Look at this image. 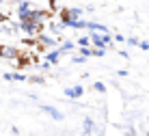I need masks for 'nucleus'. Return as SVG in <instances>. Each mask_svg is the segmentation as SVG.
Segmentation results:
<instances>
[{"label":"nucleus","mask_w":149,"mask_h":136,"mask_svg":"<svg viewBox=\"0 0 149 136\" xmlns=\"http://www.w3.org/2000/svg\"><path fill=\"white\" fill-rule=\"evenodd\" d=\"M89 37H91V45H95V48H112V45H115L112 43L115 39H112L108 33H95V30H91Z\"/></svg>","instance_id":"1"},{"label":"nucleus","mask_w":149,"mask_h":136,"mask_svg":"<svg viewBox=\"0 0 149 136\" xmlns=\"http://www.w3.org/2000/svg\"><path fill=\"white\" fill-rule=\"evenodd\" d=\"M43 26L45 24H37V22H33V20H24V22H19V30L30 35V37H35V35H39L41 30H43Z\"/></svg>","instance_id":"2"},{"label":"nucleus","mask_w":149,"mask_h":136,"mask_svg":"<svg viewBox=\"0 0 149 136\" xmlns=\"http://www.w3.org/2000/svg\"><path fill=\"white\" fill-rule=\"evenodd\" d=\"M39 110L41 112H45L50 119H54V121H65V112H61L56 106H52V104H39Z\"/></svg>","instance_id":"3"},{"label":"nucleus","mask_w":149,"mask_h":136,"mask_svg":"<svg viewBox=\"0 0 149 136\" xmlns=\"http://www.w3.org/2000/svg\"><path fill=\"white\" fill-rule=\"evenodd\" d=\"M30 9H33V2H30V0H22V2L17 4V20L19 22H24V20L30 17Z\"/></svg>","instance_id":"4"},{"label":"nucleus","mask_w":149,"mask_h":136,"mask_svg":"<svg viewBox=\"0 0 149 136\" xmlns=\"http://www.w3.org/2000/svg\"><path fill=\"white\" fill-rule=\"evenodd\" d=\"M63 95H65V97H69V99H80L82 95H84V86H82V84H74V86H65Z\"/></svg>","instance_id":"5"},{"label":"nucleus","mask_w":149,"mask_h":136,"mask_svg":"<svg viewBox=\"0 0 149 136\" xmlns=\"http://www.w3.org/2000/svg\"><path fill=\"white\" fill-rule=\"evenodd\" d=\"M19 56V52L13 48V45H0V59H4V61H15Z\"/></svg>","instance_id":"6"},{"label":"nucleus","mask_w":149,"mask_h":136,"mask_svg":"<svg viewBox=\"0 0 149 136\" xmlns=\"http://www.w3.org/2000/svg\"><path fill=\"white\" fill-rule=\"evenodd\" d=\"M95 130H97V125L91 117L82 119V136H95Z\"/></svg>","instance_id":"7"},{"label":"nucleus","mask_w":149,"mask_h":136,"mask_svg":"<svg viewBox=\"0 0 149 136\" xmlns=\"http://www.w3.org/2000/svg\"><path fill=\"white\" fill-rule=\"evenodd\" d=\"M37 41L41 45H48V48H54V45H56V39L52 37V35H43V33L37 35Z\"/></svg>","instance_id":"8"},{"label":"nucleus","mask_w":149,"mask_h":136,"mask_svg":"<svg viewBox=\"0 0 149 136\" xmlns=\"http://www.w3.org/2000/svg\"><path fill=\"white\" fill-rule=\"evenodd\" d=\"M2 78H4V80H9V82H24L28 76L19 74V71H7V74H4Z\"/></svg>","instance_id":"9"},{"label":"nucleus","mask_w":149,"mask_h":136,"mask_svg":"<svg viewBox=\"0 0 149 136\" xmlns=\"http://www.w3.org/2000/svg\"><path fill=\"white\" fill-rule=\"evenodd\" d=\"M61 56H63V52H61V48H56V50H50L48 54H45V61H48L50 65H56Z\"/></svg>","instance_id":"10"},{"label":"nucleus","mask_w":149,"mask_h":136,"mask_svg":"<svg viewBox=\"0 0 149 136\" xmlns=\"http://www.w3.org/2000/svg\"><path fill=\"white\" fill-rule=\"evenodd\" d=\"M65 13H67L69 17H82L84 9H80V7H69V9H65Z\"/></svg>","instance_id":"11"},{"label":"nucleus","mask_w":149,"mask_h":136,"mask_svg":"<svg viewBox=\"0 0 149 136\" xmlns=\"http://www.w3.org/2000/svg\"><path fill=\"white\" fill-rule=\"evenodd\" d=\"M26 80L30 82V84H45V78L43 76H28Z\"/></svg>","instance_id":"12"},{"label":"nucleus","mask_w":149,"mask_h":136,"mask_svg":"<svg viewBox=\"0 0 149 136\" xmlns=\"http://www.w3.org/2000/svg\"><path fill=\"white\" fill-rule=\"evenodd\" d=\"M74 48H76V41H65V43L61 45V52L65 54V52H71Z\"/></svg>","instance_id":"13"},{"label":"nucleus","mask_w":149,"mask_h":136,"mask_svg":"<svg viewBox=\"0 0 149 136\" xmlns=\"http://www.w3.org/2000/svg\"><path fill=\"white\" fill-rule=\"evenodd\" d=\"M80 54L84 56V59H89V56H93V50H91V45H80Z\"/></svg>","instance_id":"14"},{"label":"nucleus","mask_w":149,"mask_h":136,"mask_svg":"<svg viewBox=\"0 0 149 136\" xmlns=\"http://www.w3.org/2000/svg\"><path fill=\"white\" fill-rule=\"evenodd\" d=\"M93 91H95V93H102V95H104V93H106V84H104V82H100V80H97L95 84H93Z\"/></svg>","instance_id":"15"},{"label":"nucleus","mask_w":149,"mask_h":136,"mask_svg":"<svg viewBox=\"0 0 149 136\" xmlns=\"http://www.w3.org/2000/svg\"><path fill=\"white\" fill-rule=\"evenodd\" d=\"M76 45H78V48H80V45H91V37H89V35H84V37H80L78 41H76Z\"/></svg>","instance_id":"16"},{"label":"nucleus","mask_w":149,"mask_h":136,"mask_svg":"<svg viewBox=\"0 0 149 136\" xmlns=\"http://www.w3.org/2000/svg\"><path fill=\"white\" fill-rule=\"evenodd\" d=\"M125 43L130 45V48H134V45L141 43V39H138V37H125Z\"/></svg>","instance_id":"17"},{"label":"nucleus","mask_w":149,"mask_h":136,"mask_svg":"<svg viewBox=\"0 0 149 136\" xmlns=\"http://www.w3.org/2000/svg\"><path fill=\"white\" fill-rule=\"evenodd\" d=\"M84 61H86V59H84L82 54H80V56H74V59H71V63H76V65H80V63H84Z\"/></svg>","instance_id":"18"},{"label":"nucleus","mask_w":149,"mask_h":136,"mask_svg":"<svg viewBox=\"0 0 149 136\" xmlns=\"http://www.w3.org/2000/svg\"><path fill=\"white\" fill-rule=\"evenodd\" d=\"M138 48H141V50H149V41H141V43H138Z\"/></svg>","instance_id":"19"},{"label":"nucleus","mask_w":149,"mask_h":136,"mask_svg":"<svg viewBox=\"0 0 149 136\" xmlns=\"http://www.w3.org/2000/svg\"><path fill=\"white\" fill-rule=\"evenodd\" d=\"M115 41H119V43H125V37H123V35H119V33H117V35H115Z\"/></svg>","instance_id":"20"},{"label":"nucleus","mask_w":149,"mask_h":136,"mask_svg":"<svg viewBox=\"0 0 149 136\" xmlns=\"http://www.w3.org/2000/svg\"><path fill=\"white\" fill-rule=\"evenodd\" d=\"M125 136H136V132H134V128H125Z\"/></svg>","instance_id":"21"},{"label":"nucleus","mask_w":149,"mask_h":136,"mask_svg":"<svg viewBox=\"0 0 149 136\" xmlns=\"http://www.w3.org/2000/svg\"><path fill=\"white\" fill-rule=\"evenodd\" d=\"M117 76H119V78H125V76H127V69H119V71H117Z\"/></svg>","instance_id":"22"},{"label":"nucleus","mask_w":149,"mask_h":136,"mask_svg":"<svg viewBox=\"0 0 149 136\" xmlns=\"http://www.w3.org/2000/svg\"><path fill=\"white\" fill-rule=\"evenodd\" d=\"M2 22H7V13H2V11H0V24H2Z\"/></svg>","instance_id":"23"},{"label":"nucleus","mask_w":149,"mask_h":136,"mask_svg":"<svg viewBox=\"0 0 149 136\" xmlns=\"http://www.w3.org/2000/svg\"><path fill=\"white\" fill-rule=\"evenodd\" d=\"M2 30H4V28H2V26H0V33H2Z\"/></svg>","instance_id":"24"},{"label":"nucleus","mask_w":149,"mask_h":136,"mask_svg":"<svg viewBox=\"0 0 149 136\" xmlns=\"http://www.w3.org/2000/svg\"><path fill=\"white\" fill-rule=\"evenodd\" d=\"M2 2H4V0H0V4H2Z\"/></svg>","instance_id":"25"},{"label":"nucleus","mask_w":149,"mask_h":136,"mask_svg":"<svg viewBox=\"0 0 149 136\" xmlns=\"http://www.w3.org/2000/svg\"><path fill=\"white\" fill-rule=\"evenodd\" d=\"M145 136H149V132H147V134H145Z\"/></svg>","instance_id":"26"}]
</instances>
